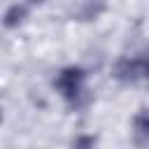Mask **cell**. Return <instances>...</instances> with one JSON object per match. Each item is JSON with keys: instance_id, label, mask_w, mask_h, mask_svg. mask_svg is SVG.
I'll return each instance as SVG.
<instances>
[{"instance_id": "6da1fadb", "label": "cell", "mask_w": 149, "mask_h": 149, "mask_svg": "<svg viewBox=\"0 0 149 149\" xmlns=\"http://www.w3.org/2000/svg\"><path fill=\"white\" fill-rule=\"evenodd\" d=\"M84 79H86V72L79 68V65H70V68H63L56 77V88L63 93V98L68 100L70 107L79 109L88 102V95H86V88H84Z\"/></svg>"}, {"instance_id": "7a4b0ae2", "label": "cell", "mask_w": 149, "mask_h": 149, "mask_svg": "<svg viewBox=\"0 0 149 149\" xmlns=\"http://www.w3.org/2000/svg\"><path fill=\"white\" fill-rule=\"evenodd\" d=\"M114 77L121 84H135L137 79H142V61L137 58H121L114 65Z\"/></svg>"}, {"instance_id": "3957f363", "label": "cell", "mask_w": 149, "mask_h": 149, "mask_svg": "<svg viewBox=\"0 0 149 149\" xmlns=\"http://www.w3.org/2000/svg\"><path fill=\"white\" fill-rule=\"evenodd\" d=\"M133 142L140 149H149V109H140L133 119Z\"/></svg>"}, {"instance_id": "277c9868", "label": "cell", "mask_w": 149, "mask_h": 149, "mask_svg": "<svg viewBox=\"0 0 149 149\" xmlns=\"http://www.w3.org/2000/svg\"><path fill=\"white\" fill-rule=\"evenodd\" d=\"M105 12V0H81L79 9L74 12V16L79 21H93Z\"/></svg>"}, {"instance_id": "5b68a950", "label": "cell", "mask_w": 149, "mask_h": 149, "mask_svg": "<svg viewBox=\"0 0 149 149\" xmlns=\"http://www.w3.org/2000/svg\"><path fill=\"white\" fill-rule=\"evenodd\" d=\"M26 16H28V7L26 5H9L7 7V12H5V28H16V26H21L23 21H26Z\"/></svg>"}, {"instance_id": "8992f818", "label": "cell", "mask_w": 149, "mask_h": 149, "mask_svg": "<svg viewBox=\"0 0 149 149\" xmlns=\"http://www.w3.org/2000/svg\"><path fill=\"white\" fill-rule=\"evenodd\" d=\"M72 149H95V137L93 135H79L72 142Z\"/></svg>"}, {"instance_id": "52a82bcc", "label": "cell", "mask_w": 149, "mask_h": 149, "mask_svg": "<svg viewBox=\"0 0 149 149\" xmlns=\"http://www.w3.org/2000/svg\"><path fill=\"white\" fill-rule=\"evenodd\" d=\"M140 61H142V79L149 84V49L140 56Z\"/></svg>"}, {"instance_id": "ba28073f", "label": "cell", "mask_w": 149, "mask_h": 149, "mask_svg": "<svg viewBox=\"0 0 149 149\" xmlns=\"http://www.w3.org/2000/svg\"><path fill=\"white\" fill-rule=\"evenodd\" d=\"M28 2H33V5H42L44 0H28Z\"/></svg>"}]
</instances>
